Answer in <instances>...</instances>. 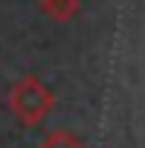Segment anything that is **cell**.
I'll list each match as a JSON object with an SVG mask.
<instances>
[{
  "label": "cell",
  "instance_id": "cell-1",
  "mask_svg": "<svg viewBox=\"0 0 145 148\" xmlns=\"http://www.w3.org/2000/svg\"><path fill=\"white\" fill-rule=\"evenodd\" d=\"M10 110L25 126H38L54 110V91L47 88L38 76H22L10 88Z\"/></svg>",
  "mask_w": 145,
  "mask_h": 148
},
{
  "label": "cell",
  "instance_id": "cell-2",
  "mask_svg": "<svg viewBox=\"0 0 145 148\" xmlns=\"http://www.w3.org/2000/svg\"><path fill=\"white\" fill-rule=\"evenodd\" d=\"M44 16H51L54 22H66L79 13V0H41L38 3Z\"/></svg>",
  "mask_w": 145,
  "mask_h": 148
},
{
  "label": "cell",
  "instance_id": "cell-3",
  "mask_svg": "<svg viewBox=\"0 0 145 148\" xmlns=\"http://www.w3.org/2000/svg\"><path fill=\"white\" fill-rule=\"evenodd\" d=\"M38 148H85V145H82L73 132H66V129H54Z\"/></svg>",
  "mask_w": 145,
  "mask_h": 148
}]
</instances>
